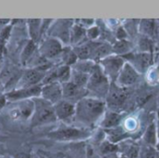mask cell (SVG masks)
Here are the masks:
<instances>
[{"instance_id":"obj_7","label":"cell","mask_w":159,"mask_h":158,"mask_svg":"<svg viewBox=\"0 0 159 158\" xmlns=\"http://www.w3.org/2000/svg\"><path fill=\"white\" fill-rule=\"evenodd\" d=\"M39 53L47 60H51L60 56L63 50L62 44L54 37H47L39 45Z\"/></svg>"},{"instance_id":"obj_28","label":"cell","mask_w":159,"mask_h":158,"mask_svg":"<svg viewBox=\"0 0 159 158\" xmlns=\"http://www.w3.org/2000/svg\"><path fill=\"white\" fill-rule=\"evenodd\" d=\"M61 56L63 65H67V66H70V67H71V65H74L78 61L74 49L69 48V47L63 48Z\"/></svg>"},{"instance_id":"obj_42","label":"cell","mask_w":159,"mask_h":158,"mask_svg":"<svg viewBox=\"0 0 159 158\" xmlns=\"http://www.w3.org/2000/svg\"><path fill=\"white\" fill-rule=\"evenodd\" d=\"M32 158H37V157H34V156H33V157H32Z\"/></svg>"},{"instance_id":"obj_38","label":"cell","mask_w":159,"mask_h":158,"mask_svg":"<svg viewBox=\"0 0 159 158\" xmlns=\"http://www.w3.org/2000/svg\"><path fill=\"white\" fill-rule=\"evenodd\" d=\"M155 36H157L159 39V20L156 21V31H155Z\"/></svg>"},{"instance_id":"obj_39","label":"cell","mask_w":159,"mask_h":158,"mask_svg":"<svg viewBox=\"0 0 159 158\" xmlns=\"http://www.w3.org/2000/svg\"><path fill=\"white\" fill-rule=\"evenodd\" d=\"M102 158H118V156H116V154H111V155L103 156Z\"/></svg>"},{"instance_id":"obj_2","label":"cell","mask_w":159,"mask_h":158,"mask_svg":"<svg viewBox=\"0 0 159 158\" xmlns=\"http://www.w3.org/2000/svg\"><path fill=\"white\" fill-rule=\"evenodd\" d=\"M34 111L31 118V124L33 127H38L57 121L53 104L45 101L41 97L34 98Z\"/></svg>"},{"instance_id":"obj_22","label":"cell","mask_w":159,"mask_h":158,"mask_svg":"<svg viewBox=\"0 0 159 158\" xmlns=\"http://www.w3.org/2000/svg\"><path fill=\"white\" fill-rule=\"evenodd\" d=\"M139 30L145 37L155 36L156 31V20H142L139 24Z\"/></svg>"},{"instance_id":"obj_20","label":"cell","mask_w":159,"mask_h":158,"mask_svg":"<svg viewBox=\"0 0 159 158\" xmlns=\"http://www.w3.org/2000/svg\"><path fill=\"white\" fill-rule=\"evenodd\" d=\"M113 53V46L109 43H100L94 50L92 59L93 61H99L105 59Z\"/></svg>"},{"instance_id":"obj_10","label":"cell","mask_w":159,"mask_h":158,"mask_svg":"<svg viewBox=\"0 0 159 158\" xmlns=\"http://www.w3.org/2000/svg\"><path fill=\"white\" fill-rule=\"evenodd\" d=\"M40 97L45 101L55 105L59 102L62 101V86L61 83L55 82L46 84L41 88Z\"/></svg>"},{"instance_id":"obj_29","label":"cell","mask_w":159,"mask_h":158,"mask_svg":"<svg viewBox=\"0 0 159 158\" xmlns=\"http://www.w3.org/2000/svg\"><path fill=\"white\" fill-rule=\"evenodd\" d=\"M35 43L34 41H29L27 43V45L25 46L23 51H22V54H21V61L24 65H26L27 62L30 61V60L33 58L34 52H35Z\"/></svg>"},{"instance_id":"obj_32","label":"cell","mask_w":159,"mask_h":158,"mask_svg":"<svg viewBox=\"0 0 159 158\" xmlns=\"http://www.w3.org/2000/svg\"><path fill=\"white\" fill-rule=\"evenodd\" d=\"M140 157L159 158V151L156 147L144 145L142 149H140Z\"/></svg>"},{"instance_id":"obj_21","label":"cell","mask_w":159,"mask_h":158,"mask_svg":"<svg viewBox=\"0 0 159 158\" xmlns=\"http://www.w3.org/2000/svg\"><path fill=\"white\" fill-rule=\"evenodd\" d=\"M143 142H145V145L156 147L157 145V125L155 123L148 126L146 129L144 134H143Z\"/></svg>"},{"instance_id":"obj_35","label":"cell","mask_w":159,"mask_h":158,"mask_svg":"<svg viewBox=\"0 0 159 158\" xmlns=\"http://www.w3.org/2000/svg\"><path fill=\"white\" fill-rule=\"evenodd\" d=\"M127 37H128V34L125 31V29L123 27H119L116 30V38L118 40H126Z\"/></svg>"},{"instance_id":"obj_6","label":"cell","mask_w":159,"mask_h":158,"mask_svg":"<svg viewBox=\"0 0 159 158\" xmlns=\"http://www.w3.org/2000/svg\"><path fill=\"white\" fill-rule=\"evenodd\" d=\"M100 63L102 65V71L104 72L108 79L116 80L117 79V76L126 62H125V60L120 56L110 55L106 57L105 59L102 60Z\"/></svg>"},{"instance_id":"obj_9","label":"cell","mask_w":159,"mask_h":158,"mask_svg":"<svg viewBox=\"0 0 159 158\" xmlns=\"http://www.w3.org/2000/svg\"><path fill=\"white\" fill-rule=\"evenodd\" d=\"M61 86H62V100L70 102L74 104H76L78 102L86 98L89 92L87 88L78 87L70 81L61 84Z\"/></svg>"},{"instance_id":"obj_19","label":"cell","mask_w":159,"mask_h":158,"mask_svg":"<svg viewBox=\"0 0 159 158\" xmlns=\"http://www.w3.org/2000/svg\"><path fill=\"white\" fill-rule=\"evenodd\" d=\"M86 37H87V29H85L78 23L77 24L74 23L70 34V43L77 47L85 43L84 40L86 39Z\"/></svg>"},{"instance_id":"obj_41","label":"cell","mask_w":159,"mask_h":158,"mask_svg":"<svg viewBox=\"0 0 159 158\" xmlns=\"http://www.w3.org/2000/svg\"><path fill=\"white\" fill-rule=\"evenodd\" d=\"M65 158H73V157H69V156H67V157H65Z\"/></svg>"},{"instance_id":"obj_25","label":"cell","mask_w":159,"mask_h":158,"mask_svg":"<svg viewBox=\"0 0 159 158\" xmlns=\"http://www.w3.org/2000/svg\"><path fill=\"white\" fill-rule=\"evenodd\" d=\"M106 133L108 135L109 142H111L112 143H116L129 137V134L120 127L113 129H107Z\"/></svg>"},{"instance_id":"obj_1","label":"cell","mask_w":159,"mask_h":158,"mask_svg":"<svg viewBox=\"0 0 159 158\" xmlns=\"http://www.w3.org/2000/svg\"><path fill=\"white\" fill-rule=\"evenodd\" d=\"M105 102L96 98H84L75 104V120L84 126H92L102 115Z\"/></svg>"},{"instance_id":"obj_23","label":"cell","mask_w":159,"mask_h":158,"mask_svg":"<svg viewBox=\"0 0 159 158\" xmlns=\"http://www.w3.org/2000/svg\"><path fill=\"white\" fill-rule=\"evenodd\" d=\"M96 65L92 60H79L73 65V70L90 74Z\"/></svg>"},{"instance_id":"obj_24","label":"cell","mask_w":159,"mask_h":158,"mask_svg":"<svg viewBox=\"0 0 159 158\" xmlns=\"http://www.w3.org/2000/svg\"><path fill=\"white\" fill-rule=\"evenodd\" d=\"M89 75L90 74H84V73L77 72V71L72 69L70 82H72L73 84H75L78 87L87 88L89 80Z\"/></svg>"},{"instance_id":"obj_8","label":"cell","mask_w":159,"mask_h":158,"mask_svg":"<svg viewBox=\"0 0 159 158\" xmlns=\"http://www.w3.org/2000/svg\"><path fill=\"white\" fill-rule=\"evenodd\" d=\"M41 88L39 85L30 88H20L14 89L5 95L7 102H20L38 98L41 95Z\"/></svg>"},{"instance_id":"obj_27","label":"cell","mask_w":159,"mask_h":158,"mask_svg":"<svg viewBox=\"0 0 159 158\" xmlns=\"http://www.w3.org/2000/svg\"><path fill=\"white\" fill-rule=\"evenodd\" d=\"M28 26H29V33H30L32 41H34L35 43V41L41 35L42 20H29Z\"/></svg>"},{"instance_id":"obj_40","label":"cell","mask_w":159,"mask_h":158,"mask_svg":"<svg viewBox=\"0 0 159 158\" xmlns=\"http://www.w3.org/2000/svg\"><path fill=\"white\" fill-rule=\"evenodd\" d=\"M157 149L159 150V121L157 126Z\"/></svg>"},{"instance_id":"obj_18","label":"cell","mask_w":159,"mask_h":158,"mask_svg":"<svg viewBox=\"0 0 159 158\" xmlns=\"http://www.w3.org/2000/svg\"><path fill=\"white\" fill-rule=\"evenodd\" d=\"M122 121V115L118 114L117 112L110 111L105 114V115L102 118L101 126L107 129H113L116 128H118Z\"/></svg>"},{"instance_id":"obj_36","label":"cell","mask_w":159,"mask_h":158,"mask_svg":"<svg viewBox=\"0 0 159 158\" xmlns=\"http://www.w3.org/2000/svg\"><path fill=\"white\" fill-rule=\"evenodd\" d=\"M6 102H7V99L5 95H0V110L5 106Z\"/></svg>"},{"instance_id":"obj_5","label":"cell","mask_w":159,"mask_h":158,"mask_svg":"<svg viewBox=\"0 0 159 158\" xmlns=\"http://www.w3.org/2000/svg\"><path fill=\"white\" fill-rule=\"evenodd\" d=\"M73 25L74 21L71 20H56L48 28L49 36L58 39L61 43H70V34Z\"/></svg>"},{"instance_id":"obj_15","label":"cell","mask_w":159,"mask_h":158,"mask_svg":"<svg viewBox=\"0 0 159 158\" xmlns=\"http://www.w3.org/2000/svg\"><path fill=\"white\" fill-rule=\"evenodd\" d=\"M128 98V91L126 88L119 87L118 85H112L109 88L107 94V102L112 107H118L125 102Z\"/></svg>"},{"instance_id":"obj_11","label":"cell","mask_w":159,"mask_h":158,"mask_svg":"<svg viewBox=\"0 0 159 158\" xmlns=\"http://www.w3.org/2000/svg\"><path fill=\"white\" fill-rule=\"evenodd\" d=\"M34 111V100L20 101L10 112V116L15 120H28L32 118Z\"/></svg>"},{"instance_id":"obj_26","label":"cell","mask_w":159,"mask_h":158,"mask_svg":"<svg viewBox=\"0 0 159 158\" xmlns=\"http://www.w3.org/2000/svg\"><path fill=\"white\" fill-rule=\"evenodd\" d=\"M131 48H132V45L130 42L127 40H118L115 42L113 46V52H115L117 56L119 55L125 56L127 54H129Z\"/></svg>"},{"instance_id":"obj_31","label":"cell","mask_w":159,"mask_h":158,"mask_svg":"<svg viewBox=\"0 0 159 158\" xmlns=\"http://www.w3.org/2000/svg\"><path fill=\"white\" fill-rule=\"evenodd\" d=\"M118 151V146L116 145L115 143H112L109 141H105L101 143L100 145V153L103 156L106 155H111V154H116Z\"/></svg>"},{"instance_id":"obj_16","label":"cell","mask_w":159,"mask_h":158,"mask_svg":"<svg viewBox=\"0 0 159 158\" xmlns=\"http://www.w3.org/2000/svg\"><path fill=\"white\" fill-rule=\"evenodd\" d=\"M123 57V56H122ZM125 57H129L130 64L135 68L138 73L146 71L152 64L151 53H138V54H127Z\"/></svg>"},{"instance_id":"obj_33","label":"cell","mask_w":159,"mask_h":158,"mask_svg":"<svg viewBox=\"0 0 159 158\" xmlns=\"http://www.w3.org/2000/svg\"><path fill=\"white\" fill-rule=\"evenodd\" d=\"M139 47L142 50V53H151L153 48V43L150 38L143 36L139 40Z\"/></svg>"},{"instance_id":"obj_17","label":"cell","mask_w":159,"mask_h":158,"mask_svg":"<svg viewBox=\"0 0 159 158\" xmlns=\"http://www.w3.org/2000/svg\"><path fill=\"white\" fill-rule=\"evenodd\" d=\"M100 44V42H85L77 47H75L73 49L78 60H92V56L95 48Z\"/></svg>"},{"instance_id":"obj_30","label":"cell","mask_w":159,"mask_h":158,"mask_svg":"<svg viewBox=\"0 0 159 158\" xmlns=\"http://www.w3.org/2000/svg\"><path fill=\"white\" fill-rule=\"evenodd\" d=\"M125 146L123 147L124 156L126 158H137L140 155V149L138 145L133 142H124Z\"/></svg>"},{"instance_id":"obj_12","label":"cell","mask_w":159,"mask_h":158,"mask_svg":"<svg viewBox=\"0 0 159 158\" xmlns=\"http://www.w3.org/2000/svg\"><path fill=\"white\" fill-rule=\"evenodd\" d=\"M48 73L45 71H42L37 68H31L27 70L23 75L21 76L20 82H19V88H30L38 86V84L45 78L46 74Z\"/></svg>"},{"instance_id":"obj_34","label":"cell","mask_w":159,"mask_h":158,"mask_svg":"<svg viewBox=\"0 0 159 158\" xmlns=\"http://www.w3.org/2000/svg\"><path fill=\"white\" fill-rule=\"evenodd\" d=\"M101 35V30L97 26H92L87 29V37L90 40H95Z\"/></svg>"},{"instance_id":"obj_3","label":"cell","mask_w":159,"mask_h":158,"mask_svg":"<svg viewBox=\"0 0 159 158\" xmlns=\"http://www.w3.org/2000/svg\"><path fill=\"white\" fill-rule=\"evenodd\" d=\"M88 90H92L102 95L108 94L109 81L100 65H96L89 75V80L87 86Z\"/></svg>"},{"instance_id":"obj_37","label":"cell","mask_w":159,"mask_h":158,"mask_svg":"<svg viewBox=\"0 0 159 158\" xmlns=\"http://www.w3.org/2000/svg\"><path fill=\"white\" fill-rule=\"evenodd\" d=\"M33 156L31 155H28V154H19L17 155L15 158H32Z\"/></svg>"},{"instance_id":"obj_14","label":"cell","mask_w":159,"mask_h":158,"mask_svg":"<svg viewBox=\"0 0 159 158\" xmlns=\"http://www.w3.org/2000/svg\"><path fill=\"white\" fill-rule=\"evenodd\" d=\"M54 111H55L57 120L68 122L72 118L75 117V104L62 100L54 105Z\"/></svg>"},{"instance_id":"obj_13","label":"cell","mask_w":159,"mask_h":158,"mask_svg":"<svg viewBox=\"0 0 159 158\" xmlns=\"http://www.w3.org/2000/svg\"><path fill=\"white\" fill-rule=\"evenodd\" d=\"M140 77L139 73L130 64L126 62L117 76V85L122 88H128L134 85Z\"/></svg>"},{"instance_id":"obj_4","label":"cell","mask_w":159,"mask_h":158,"mask_svg":"<svg viewBox=\"0 0 159 158\" xmlns=\"http://www.w3.org/2000/svg\"><path fill=\"white\" fill-rule=\"evenodd\" d=\"M89 136V133L84 129L72 128V127H63L60 128L52 132L48 133V137L59 141V142H69V141H76L82 140Z\"/></svg>"}]
</instances>
